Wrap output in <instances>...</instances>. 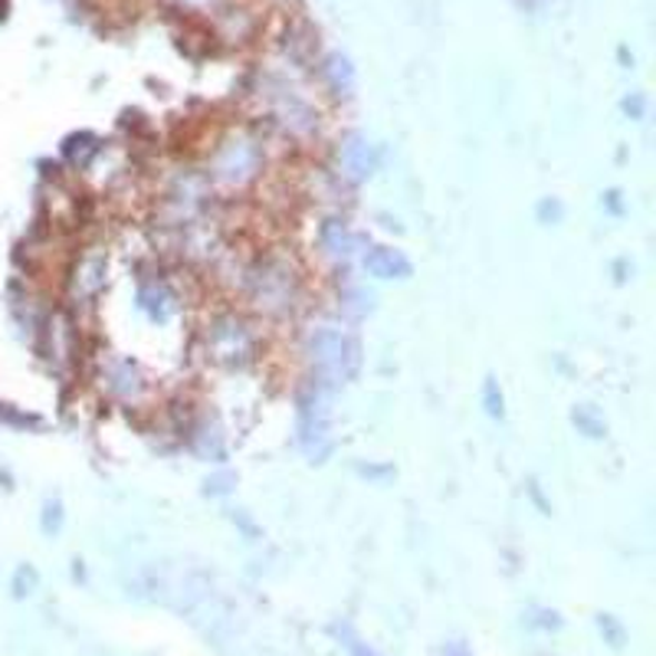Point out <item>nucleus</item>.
<instances>
[{"label": "nucleus", "instance_id": "7", "mask_svg": "<svg viewBox=\"0 0 656 656\" xmlns=\"http://www.w3.org/2000/svg\"><path fill=\"white\" fill-rule=\"evenodd\" d=\"M105 384L122 401H135L145 391V377H142V371L132 365V362H115V365L109 367V374H105Z\"/></svg>", "mask_w": 656, "mask_h": 656}, {"label": "nucleus", "instance_id": "4", "mask_svg": "<svg viewBox=\"0 0 656 656\" xmlns=\"http://www.w3.org/2000/svg\"><path fill=\"white\" fill-rule=\"evenodd\" d=\"M292 273L290 270H283L280 263H263L253 276H250V299L263 309V312H270V315H276V312H290L292 309Z\"/></svg>", "mask_w": 656, "mask_h": 656}, {"label": "nucleus", "instance_id": "10", "mask_svg": "<svg viewBox=\"0 0 656 656\" xmlns=\"http://www.w3.org/2000/svg\"><path fill=\"white\" fill-rule=\"evenodd\" d=\"M102 273H105V263L99 260V256H85L82 263H79V290L85 292V295H92V292L102 290Z\"/></svg>", "mask_w": 656, "mask_h": 656}, {"label": "nucleus", "instance_id": "6", "mask_svg": "<svg viewBox=\"0 0 656 656\" xmlns=\"http://www.w3.org/2000/svg\"><path fill=\"white\" fill-rule=\"evenodd\" d=\"M365 270L374 280H407L411 276L407 256L391 246H374L365 256Z\"/></svg>", "mask_w": 656, "mask_h": 656}, {"label": "nucleus", "instance_id": "12", "mask_svg": "<svg viewBox=\"0 0 656 656\" xmlns=\"http://www.w3.org/2000/svg\"><path fill=\"white\" fill-rule=\"evenodd\" d=\"M60 525H63V509H60V503H47L43 528H47V532H60Z\"/></svg>", "mask_w": 656, "mask_h": 656}, {"label": "nucleus", "instance_id": "3", "mask_svg": "<svg viewBox=\"0 0 656 656\" xmlns=\"http://www.w3.org/2000/svg\"><path fill=\"white\" fill-rule=\"evenodd\" d=\"M211 352H214V359L223 362V365H243V362H250L253 359V352H256V335H253V329L243 322V319H236V315H220L218 322L211 325Z\"/></svg>", "mask_w": 656, "mask_h": 656}, {"label": "nucleus", "instance_id": "5", "mask_svg": "<svg viewBox=\"0 0 656 656\" xmlns=\"http://www.w3.org/2000/svg\"><path fill=\"white\" fill-rule=\"evenodd\" d=\"M139 305L145 309L148 319H151V322H158V325L171 322V319H174V312H178L174 292L168 290L164 283H158V280H148V283L139 286Z\"/></svg>", "mask_w": 656, "mask_h": 656}, {"label": "nucleus", "instance_id": "1", "mask_svg": "<svg viewBox=\"0 0 656 656\" xmlns=\"http://www.w3.org/2000/svg\"><path fill=\"white\" fill-rule=\"evenodd\" d=\"M309 352H312V365L319 374V387L332 391L339 387L345 377H352V371L359 365V349L352 345V339L332 325H319L309 335Z\"/></svg>", "mask_w": 656, "mask_h": 656}, {"label": "nucleus", "instance_id": "9", "mask_svg": "<svg viewBox=\"0 0 656 656\" xmlns=\"http://www.w3.org/2000/svg\"><path fill=\"white\" fill-rule=\"evenodd\" d=\"M342 164H345V171L355 178V181H362L371 174V151L362 139H352L349 145H342Z\"/></svg>", "mask_w": 656, "mask_h": 656}, {"label": "nucleus", "instance_id": "8", "mask_svg": "<svg viewBox=\"0 0 656 656\" xmlns=\"http://www.w3.org/2000/svg\"><path fill=\"white\" fill-rule=\"evenodd\" d=\"M319 246L332 256V260H349L355 250V240L349 233V226L342 220H325L319 230Z\"/></svg>", "mask_w": 656, "mask_h": 656}, {"label": "nucleus", "instance_id": "11", "mask_svg": "<svg viewBox=\"0 0 656 656\" xmlns=\"http://www.w3.org/2000/svg\"><path fill=\"white\" fill-rule=\"evenodd\" d=\"M33 587H37V572L27 568V565H20L17 575H13V594H17V597H27Z\"/></svg>", "mask_w": 656, "mask_h": 656}, {"label": "nucleus", "instance_id": "2", "mask_svg": "<svg viewBox=\"0 0 656 656\" xmlns=\"http://www.w3.org/2000/svg\"><path fill=\"white\" fill-rule=\"evenodd\" d=\"M263 168V145L250 135H233L214 151L208 174L220 188H243Z\"/></svg>", "mask_w": 656, "mask_h": 656}]
</instances>
